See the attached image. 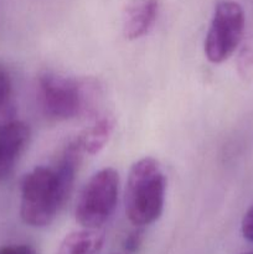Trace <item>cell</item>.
<instances>
[{"label":"cell","mask_w":253,"mask_h":254,"mask_svg":"<svg viewBox=\"0 0 253 254\" xmlns=\"http://www.w3.org/2000/svg\"><path fill=\"white\" fill-rule=\"evenodd\" d=\"M83 153L73 140L66 146L55 168L36 166L21 183L20 216L31 227L51 225L66 203Z\"/></svg>","instance_id":"6da1fadb"},{"label":"cell","mask_w":253,"mask_h":254,"mask_svg":"<svg viewBox=\"0 0 253 254\" xmlns=\"http://www.w3.org/2000/svg\"><path fill=\"white\" fill-rule=\"evenodd\" d=\"M166 178L156 159L145 156L131 165L126 179L124 206L129 222L141 228L161 216L165 203Z\"/></svg>","instance_id":"7a4b0ae2"},{"label":"cell","mask_w":253,"mask_h":254,"mask_svg":"<svg viewBox=\"0 0 253 254\" xmlns=\"http://www.w3.org/2000/svg\"><path fill=\"white\" fill-rule=\"evenodd\" d=\"M94 98L96 84L91 81L56 73H45L39 78V104L45 116L54 121H68L86 113Z\"/></svg>","instance_id":"3957f363"},{"label":"cell","mask_w":253,"mask_h":254,"mask_svg":"<svg viewBox=\"0 0 253 254\" xmlns=\"http://www.w3.org/2000/svg\"><path fill=\"white\" fill-rule=\"evenodd\" d=\"M118 192V171L104 168L93 174L77 198L74 208L77 222L83 228H101L116 210Z\"/></svg>","instance_id":"277c9868"},{"label":"cell","mask_w":253,"mask_h":254,"mask_svg":"<svg viewBox=\"0 0 253 254\" xmlns=\"http://www.w3.org/2000/svg\"><path fill=\"white\" fill-rule=\"evenodd\" d=\"M246 17L242 6L233 0L216 4L205 39V55L212 64L230 59L242 41Z\"/></svg>","instance_id":"5b68a950"},{"label":"cell","mask_w":253,"mask_h":254,"mask_svg":"<svg viewBox=\"0 0 253 254\" xmlns=\"http://www.w3.org/2000/svg\"><path fill=\"white\" fill-rule=\"evenodd\" d=\"M30 140V128L20 121L0 124V181L14 170Z\"/></svg>","instance_id":"8992f818"},{"label":"cell","mask_w":253,"mask_h":254,"mask_svg":"<svg viewBox=\"0 0 253 254\" xmlns=\"http://www.w3.org/2000/svg\"><path fill=\"white\" fill-rule=\"evenodd\" d=\"M159 12V0H130L123 12L122 29L128 40L145 36L153 29Z\"/></svg>","instance_id":"52a82bcc"},{"label":"cell","mask_w":253,"mask_h":254,"mask_svg":"<svg viewBox=\"0 0 253 254\" xmlns=\"http://www.w3.org/2000/svg\"><path fill=\"white\" fill-rule=\"evenodd\" d=\"M116 121L109 113H102L74 139L83 155H96L106 146L113 134Z\"/></svg>","instance_id":"ba28073f"},{"label":"cell","mask_w":253,"mask_h":254,"mask_svg":"<svg viewBox=\"0 0 253 254\" xmlns=\"http://www.w3.org/2000/svg\"><path fill=\"white\" fill-rule=\"evenodd\" d=\"M103 245L104 232L101 228H83L67 235L57 254H98Z\"/></svg>","instance_id":"9c48e42d"},{"label":"cell","mask_w":253,"mask_h":254,"mask_svg":"<svg viewBox=\"0 0 253 254\" xmlns=\"http://www.w3.org/2000/svg\"><path fill=\"white\" fill-rule=\"evenodd\" d=\"M237 67L240 76L248 82H253V45H247L238 55Z\"/></svg>","instance_id":"30bf717a"},{"label":"cell","mask_w":253,"mask_h":254,"mask_svg":"<svg viewBox=\"0 0 253 254\" xmlns=\"http://www.w3.org/2000/svg\"><path fill=\"white\" fill-rule=\"evenodd\" d=\"M12 84L9 72L0 64V109L4 108L11 97Z\"/></svg>","instance_id":"8fae6325"},{"label":"cell","mask_w":253,"mask_h":254,"mask_svg":"<svg viewBox=\"0 0 253 254\" xmlns=\"http://www.w3.org/2000/svg\"><path fill=\"white\" fill-rule=\"evenodd\" d=\"M241 230H242L243 237L250 242H253V203L243 216Z\"/></svg>","instance_id":"7c38bea8"},{"label":"cell","mask_w":253,"mask_h":254,"mask_svg":"<svg viewBox=\"0 0 253 254\" xmlns=\"http://www.w3.org/2000/svg\"><path fill=\"white\" fill-rule=\"evenodd\" d=\"M141 242H143V232H141V230H135L126 238L124 247L128 252H135L139 250Z\"/></svg>","instance_id":"4fadbf2b"},{"label":"cell","mask_w":253,"mask_h":254,"mask_svg":"<svg viewBox=\"0 0 253 254\" xmlns=\"http://www.w3.org/2000/svg\"><path fill=\"white\" fill-rule=\"evenodd\" d=\"M0 254H36V251L27 245H12L0 247Z\"/></svg>","instance_id":"5bb4252c"},{"label":"cell","mask_w":253,"mask_h":254,"mask_svg":"<svg viewBox=\"0 0 253 254\" xmlns=\"http://www.w3.org/2000/svg\"><path fill=\"white\" fill-rule=\"evenodd\" d=\"M243 254H253V252H251V253H243Z\"/></svg>","instance_id":"9a60e30c"}]
</instances>
